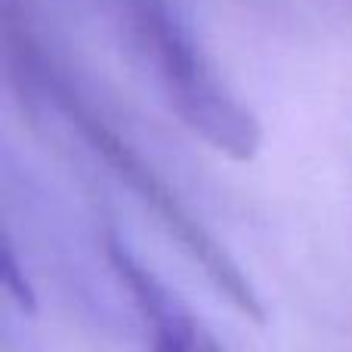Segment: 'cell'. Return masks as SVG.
<instances>
[{"label": "cell", "mask_w": 352, "mask_h": 352, "mask_svg": "<svg viewBox=\"0 0 352 352\" xmlns=\"http://www.w3.org/2000/svg\"><path fill=\"white\" fill-rule=\"evenodd\" d=\"M142 37L155 59V72L186 127L217 152L250 161L260 148L263 130L250 109L217 78L201 47L170 10L148 6L142 12Z\"/></svg>", "instance_id": "cell-2"}, {"label": "cell", "mask_w": 352, "mask_h": 352, "mask_svg": "<svg viewBox=\"0 0 352 352\" xmlns=\"http://www.w3.org/2000/svg\"><path fill=\"white\" fill-rule=\"evenodd\" d=\"M3 285L10 291V297L19 300L22 312H34V294H31V285L22 272H19L16 263V250H12V241L3 238Z\"/></svg>", "instance_id": "cell-4"}, {"label": "cell", "mask_w": 352, "mask_h": 352, "mask_svg": "<svg viewBox=\"0 0 352 352\" xmlns=\"http://www.w3.org/2000/svg\"><path fill=\"white\" fill-rule=\"evenodd\" d=\"M109 260L142 318L148 352H223L210 331L167 291L152 269L130 254L127 244L109 238Z\"/></svg>", "instance_id": "cell-3"}, {"label": "cell", "mask_w": 352, "mask_h": 352, "mask_svg": "<svg viewBox=\"0 0 352 352\" xmlns=\"http://www.w3.org/2000/svg\"><path fill=\"white\" fill-rule=\"evenodd\" d=\"M47 99H53V105L59 109V115L68 121V127L78 130L80 142L109 167V173L115 176L121 186H127L130 192L140 198V204L146 210L155 213L161 226L167 229V235L176 238V244L182 248V254L201 266V272L207 275L213 287L235 306L244 316L263 318V306L256 297L250 278L241 272L235 260L229 256V250L219 248V241L201 226V219H195V213L182 204V198L167 186V179L136 152L133 142H127L99 111H93L78 93H72L59 80H47L43 87Z\"/></svg>", "instance_id": "cell-1"}]
</instances>
